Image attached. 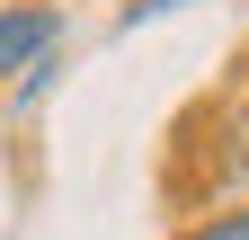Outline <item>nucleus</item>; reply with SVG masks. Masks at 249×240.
<instances>
[{
	"instance_id": "obj_2",
	"label": "nucleus",
	"mask_w": 249,
	"mask_h": 240,
	"mask_svg": "<svg viewBox=\"0 0 249 240\" xmlns=\"http://www.w3.org/2000/svg\"><path fill=\"white\" fill-rule=\"evenodd\" d=\"M187 240H249V214H213L205 231H187Z\"/></svg>"
},
{
	"instance_id": "obj_1",
	"label": "nucleus",
	"mask_w": 249,
	"mask_h": 240,
	"mask_svg": "<svg viewBox=\"0 0 249 240\" xmlns=\"http://www.w3.org/2000/svg\"><path fill=\"white\" fill-rule=\"evenodd\" d=\"M53 36H62V9H45V0L36 9H0V71H27Z\"/></svg>"
}]
</instances>
